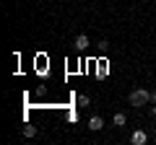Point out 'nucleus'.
Wrapping results in <instances>:
<instances>
[{
    "mask_svg": "<svg viewBox=\"0 0 156 145\" xmlns=\"http://www.w3.org/2000/svg\"><path fill=\"white\" fill-rule=\"evenodd\" d=\"M128 101H130V106H143V104H148V101H151V91H146V88H135L133 93L128 96Z\"/></svg>",
    "mask_w": 156,
    "mask_h": 145,
    "instance_id": "1",
    "label": "nucleus"
},
{
    "mask_svg": "<svg viewBox=\"0 0 156 145\" xmlns=\"http://www.w3.org/2000/svg\"><path fill=\"white\" fill-rule=\"evenodd\" d=\"M146 140H148V135H146L143 130H135V132L130 135V143L133 145H146Z\"/></svg>",
    "mask_w": 156,
    "mask_h": 145,
    "instance_id": "2",
    "label": "nucleus"
},
{
    "mask_svg": "<svg viewBox=\"0 0 156 145\" xmlns=\"http://www.w3.org/2000/svg\"><path fill=\"white\" fill-rule=\"evenodd\" d=\"M89 47H91L89 36H86V34H78V36H76V49H78V52H83V49H89Z\"/></svg>",
    "mask_w": 156,
    "mask_h": 145,
    "instance_id": "3",
    "label": "nucleus"
},
{
    "mask_svg": "<svg viewBox=\"0 0 156 145\" xmlns=\"http://www.w3.org/2000/svg\"><path fill=\"white\" fill-rule=\"evenodd\" d=\"M101 127H104V119H101V117H91V119H89V130H94V132H99Z\"/></svg>",
    "mask_w": 156,
    "mask_h": 145,
    "instance_id": "4",
    "label": "nucleus"
},
{
    "mask_svg": "<svg viewBox=\"0 0 156 145\" xmlns=\"http://www.w3.org/2000/svg\"><path fill=\"white\" fill-rule=\"evenodd\" d=\"M125 122H128V117H125V114H122V112H117V114H115V117H112V124H115V127H122V124H125Z\"/></svg>",
    "mask_w": 156,
    "mask_h": 145,
    "instance_id": "5",
    "label": "nucleus"
},
{
    "mask_svg": "<svg viewBox=\"0 0 156 145\" xmlns=\"http://www.w3.org/2000/svg\"><path fill=\"white\" fill-rule=\"evenodd\" d=\"M21 132H23V137H37V127H31V124H26Z\"/></svg>",
    "mask_w": 156,
    "mask_h": 145,
    "instance_id": "6",
    "label": "nucleus"
},
{
    "mask_svg": "<svg viewBox=\"0 0 156 145\" xmlns=\"http://www.w3.org/2000/svg\"><path fill=\"white\" fill-rule=\"evenodd\" d=\"M89 104H91V99H89L86 93H83V96H78V106H89Z\"/></svg>",
    "mask_w": 156,
    "mask_h": 145,
    "instance_id": "7",
    "label": "nucleus"
},
{
    "mask_svg": "<svg viewBox=\"0 0 156 145\" xmlns=\"http://www.w3.org/2000/svg\"><path fill=\"white\" fill-rule=\"evenodd\" d=\"M99 52H109V42H99Z\"/></svg>",
    "mask_w": 156,
    "mask_h": 145,
    "instance_id": "8",
    "label": "nucleus"
},
{
    "mask_svg": "<svg viewBox=\"0 0 156 145\" xmlns=\"http://www.w3.org/2000/svg\"><path fill=\"white\" fill-rule=\"evenodd\" d=\"M107 75V62H101V67H99V78H104Z\"/></svg>",
    "mask_w": 156,
    "mask_h": 145,
    "instance_id": "9",
    "label": "nucleus"
},
{
    "mask_svg": "<svg viewBox=\"0 0 156 145\" xmlns=\"http://www.w3.org/2000/svg\"><path fill=\"white\" fill-rule=\"evenodd\" d=\"M151 104H156V91H151Z\"/></svg>",
    "mask_w": 156,
    "mask_h": 145,
    "instance_id": "10",
    "label": "nucleus"
}]
</instances>
